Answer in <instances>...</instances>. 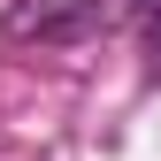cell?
Returning a JSON list of instances; mask_svg holds the SVG:
<instances>
[{
	"label": "cell",
	"mask_w": 161,
	"mask_h": 161,
	"mask_svg": "<svg viewBox=\"0 0 161 161\" xmlns=\"http://www.w3.org/2000/svg\"><path fill=\"white\" fill-rule=\"evenodd\" d=\"M100 15V0H15L8 8V38H85Z\"/></svg>",
	"instance_id": "6da1fadb"
},
{
	"label": "cell",
	"mask_w": 161,
	"mask_h": 161,
	"mask_svg": "<svg viewBox=\"0 0 161 161\" xmlns=\"http://www.w3.org/2000/svg\"><path fill=\"white\" fill-rule=\"evenodd\" d=\"M146 38H153V62H161V0H146Z\"/></svg>",
	"instance_id": "7a4b0ae2"
}]
</instances>
